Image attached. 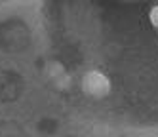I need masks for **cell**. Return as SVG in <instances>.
Here are the masks:
<instances>
[{
  "label": "cell",
  "mask_w": 158,
  "mask_h": 137,
  "mask_svg": "<svg viewBox=\"0 0 158 137\" xmlns=\"http://www.w3.org/2000/svg\"><path fill=\"white\" fill-rule=\"evenodd\" d=\"M151 19H152V25L158 27V8H154V10L151 11Z\"/></svg>",
  "instance_id": "6da1fadb"
}]
</instances>
